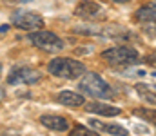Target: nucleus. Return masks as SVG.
Segmentation results:
<instances>
[{
	"mask_svg": "<svg viewBox=\"0 0 156 136\" xmlns=\"http://www.w3.org/2000/svg\"><path fill=\"white\" fill-rule=\"evenodd\" d=\"M89 125L96 131H102V133H107V134L113 136H127L129 131L125 127H122L120 124H105V122H100V120H89Z\"/></svg>",
	"mask_w": 156,
	"mask_h": 136,
	"instance_id": "nucleus-10",
	"label": "nucleus"
},
{
	"mask_svg": "<svg viewBox=\"0 0 156 136\" xmlns=\"http://www.w3.org/2000/svg\"><path fill=\"white\" fill-rule=\"evenodd\" d=\"M154 87H156V85H154Z\"/></svg>",
	"mask_w": 156,
	"mask_h": 136,
	"instance_id": "nucleus-20",
	"label": "nucleus"
},
{
	"mask_svg": "<svg viewBox=\"0 0 156 136\" xmlns=\"http://www.w3.org/2000/svg\"><path fill=\"white\" fill-rule=\"evenodd\" d=\"M29 44L38 47L45 53H58L64 49V40L51 33V31H44V29H37V31H31V35L27 37Z\"/></svg>",
	"mask_w": 156,
	"mask_h": 136,
	"instance_id": "nucleus-4",
	"label": "nucleus"
},
{
	"mask_svg": "<svg viewBox=\"0 0 156 136\" xmlns=\"http://www.w3.org/2000/svg\"><path fill=\"white\" fill-rule=\"evenodd\" d=\"M11 22L15 27L18 29H24V31H37L44 27V18L37 15V13H31V11H15L11 15Z\"/></svg>",
	"mask_w": 156,
	"mask_h": 136,
	"instance_id": "nucleus-6",
	"label": "nucleus"
},
{
	"mask_svg": "<svg viewBox=\"0 0 156 136\" xmlns=\"http://www.w3.org/2000/svg\"><path fill=\"white\" fill-rule=\"evenodd\" d=\"M75 15L83 20H96L104 16V7L94 0H82L75 9Z\"/></svg>",
	"mask_w": 156,
	"mask_h": 136,
	"instance_id": "nucleus-7",
	"label": "nucleus"
},
{
	"mask_svg": "<svg viewBox=\"0 0 156 136\" xmlns=\"http://www.w3.org/2000/svg\"><path fill=\"white\" fill-rule=\"evenodd\" d=\"M20 2H29V0H20Z\"/></svg>",
	"mask_w": 156,
	"mask_h": 136,
	"instance_id": "nucleus-19",
	"label": "nucleus"
},
{
	"mask_svg": "<svg viewBox=\"0 0 156 136\" xmlns=\"http://www.w3.org/2000/svg\"><path fill=\"white\" fill-rule=\"evenodd\" d=\"M102 60L113 67H131L142 62L140 53L129 45H115L102 53Z\"/></svg>",
	"mask_w": 156,
	"mask_h": 136,
	"instance_id": "nucleus-2",
	"label": "nucleus"
},
{
	"mask_svg": "<svg viewBox=\"0 0 156 136\" xmlns=\"http://www.w3.org/2000/svg\"><path fill=\"white\" fill-rule=\"evenodd\" d=\"M40 124L51 131H58V133H64L69 129V122L64 118V116H56V114H44L40 116Z\"/></svg>",
	"mask_w": 156,
	"mask_h": 136,
	"instance_id": "nucleus-9",
	"label": "nucleus"
},
{
	"mask_svg": "<svg viewBox=\"0 0 156 136\" xmlns=\"http://www.w3.org/2000/svg\"><path fill=\"white\" fill-rule=\"evenodd\" d=\"M0 75H2V64H0Z\"/></svg>",
	"mask_w": 156,
	"mask_h": 136,
	"instance_id": "nucleus-18",
	"label": "nucleus"
},
{
	"mask_svg": "<svg viewBox=\"0 0 156 136\" xmlns=\"http://www.w3.org/2000/svg\"><path fill=\"white\" fill-rule=\"evenodd\" d=\"M42 80V73L33 69V67H27V65H18V67H13L7 75V84L9 85H18V84H38Z\"/></svg>",
	"mask_w": 156,
	"mask_h": 136,
	"instance_id": "nucleus-5",
	"label": "nucleus"
},
{
	"mask_svg": "<svg viewBox=\"0 0 156 136\" xmlns=\"http://www.w3.org/2000/svg\"><path fill=\"white\" fill-rule=\"evenodd\" d=\"M133 113H134L136 116H140L142 120L149 122L151 125H154V127H156V109H149V107H136V109H133Z\"/></svg>",
	"mask_w": 156,
	"mask_h": 136,
	"instance_id": "nucleus-14",
	"label": "nucleus"
},
{
	"mask_svg": "<svg viewBox=\"0 0 156 136\" xmlns=\"http://www.w3.org/2000/svg\"><path fill=\"white\" fill-rule=\"evenodd\" d=\"M47 71L53 76L58 78H66V80H76L85 73V65L82 62H78L75 58H66V56H58L53 58L47 64Z\"/></svg>",
	"mask_w": 156,
	"mask_h": 136,
	"instance_id": "nucleus-3",
	"label": "nucleus"
},
{
	"mask_svg": "<svg viewBox=\"0 0 156 136\" xmlns=\"http://www.w3.org/2000/svg\"><path fill=\"white\" fill-rule=\"evenodd\" d=\"M145 62H147L151 67H156V53H151V54L145 58Z\"/></svg>",
	"mask_w": 156,
	"mask_h": 136,
	"instance_id": "nucleus-16",
	"label": "nucleus"
},
{
	"mask_svg": "<svg viewBox=\"0 0 156 136\" xmlns=\"http://www.w3.org/2000/svg\"><path fill=\"white\" fill-rule=\"evenodd\" d=\"M71 136H98L94 131H89V129H85L83 125H76L73 131H71Z\"/></svg>",
	"mask_w": 156,
	"mask_h": 136,
	"instance_id": "nucleus-15",
	"label": "nucleus"
},
{
	"mask_svg": "<svg viewBox=\"0 0 156 136\" xmlns=\"http://www.w3.org/2000/svg\"><path fill=\"white\" fill-rule=\"evenodd\" d=\"M56 102L67 107H82L85 103V96L78 94L75 91H62L56 94Z\"/></svg>",
	"mask_w": 156,
	"mask_h": 136,
	"instance_id": "nucleus-12",
	"label": "nucleus"
},
{
	"mask_svg": "<svg viewBox=\"0 0 156 136\" xmlns=\"http://www.w3.org/2000/svg\"><path fill=\"white\" fill-rule=\"evenodd\" d=\"M134 20L144 24H156V2H149L138 7L134 13Z\"/></svg>",
	"mask_w": 156,
	"mask_h": 136,
	"instance_id": "nucleus-11",
	"label": "nucleus"
},
{
	"mask_svg": "<svg viewBox=\"0 0 156 136\" xmlns=\"http://www.w3.org/2000/svg\"><path fill=\"white\" fill-rule=\"evenodd\" d=\"M85 105V111L87 113H94V114H100V116H118L122 113L120 107H115V105H107V103H102V102H89V103H83Z\"/></svg>",
	"mask_w": 156,
	"mask_h": 136,
	"instance_id": "nucleus-8",
	"label": "nucleus"
},
{
	"mask_svg": "<svg viewBox=\"0 0 156 136\" xmlns=\"http://www.w3.org/2000/svg\"><path fill=\"white\" fill-rule=\"evenodd\" d=\"M78 89L82 91V94H87V96H93L98 100H113L115 98L113 87L96 73H83L80 76Z\"/></svg>",
	"mask_w": 156,
	"mask_h": 136,
	"instance_id": "nucleus-1",
	"label": "nucleus"
},
{
	"mask_svg": "<svg viewBox=\"0 0 156 136\" xmlns=\"http://www.w3.org/2000/svg\"><path fill=\"white\" fill-rule=\"evenodd\" d=\"M136 92L140 94V98L142 100H145L147 103H151V105H156V92L151 87H147L145 84H136Z\"/></svg>",
	"mask_w": 156,
	"mask_h": 136,
	"instance_id": "nucleus-13",
	"label": "nucleus"
},
{
	"mask_svg": "<svg viewBox=\"0 0 156 136\" xmlns=\"http://www.w3.org/2000/svg\"><path fill=\"white\" fill-rule=\"evenodd\" d=\"M113 2H116V4H127V2H131V0H113Z\"/></svg>",
	"mask_w": 156,
	"mask_h": 136,
	"instance_id": "nucleus-17",
	"label": "nucleus"
}]
</instances>
